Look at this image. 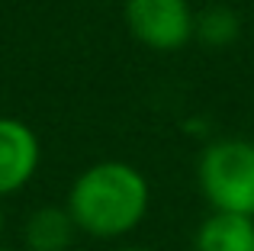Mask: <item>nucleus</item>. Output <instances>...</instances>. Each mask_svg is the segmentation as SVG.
<instances>
[{
    "label": "nucleus",
    "mask_w": 254,
    "mask_h": 251,
    "mask_svg": "<svg viewBox=\"0 0 254 251\" xmlns=\"http://www.w3.org/2000/svg\"><path fill=\"white\" fill-rule=\"evenodd\" d=\"M68 213L90 239H123L142 226L151 206L148 177L129 161H97L74 177Z\"/></svg>",
    "instance_id": "obj_1"
},
{
    "label": "nucleus",
    "mask_w": 254,
    "mask_h": 251,
    "mask_svg": "<svg viewBox=\"0 0 254 251\" xmlns=\"http://www.w3.org/2000/svg\"><path fill=\"white\" fill-rule=\"evenodd\" d=\"M196 184L209 209L254 219V142L238 135L209 142L196 161Z\"/></svg>",
    "instance_id": "obj_2"
},
{
    "label": "nucleus",
    "mask_w": 254,
    "mask_h": 251,
    "mask_svg": "<svg viewBox=\"0 0 254 251\" xmlns=\"http://www.w3.org/2000/svg\"><path fill=\"white\" fill-rule=\"evenodd\" d=\"M129 36L151 52H180L193 42L196 10L190 0H123Z\"/></svg>",
    "instance_id": "obj_3"
},
{
    "label": "nucleus",
    "mask_w": 254,
    "mask_h": 251,
    "mask_svg": "<svg viewBox=\"0 0 254 251\" xmlns=\"http://www.w3.org/2000/svg\"><path fill=\"white\" fill-rule=\"evenodd\" d=\"M42 145L32 126L16 116H0V196L19 193L36 177Z\"/></svg>",
    "instance_id": "obj_4"
},
{
    "label": "nucleus",
    "mask_w": 254,
    "mask_h": 251,
    "mask_svg": "<svg viewBox=\"0 0 254 251\" xmlns=\"http://www.w3.org/2000/svg\"><path fill=\"white\" fill-rule=\"evenodd\" d=\"M193 251H254V219L212 209L196 226Z\"/></svg>",
    "instance_id": "obj_5"
},
{
    "label": "nucleus",
    "mask_w": 254,
    "mask_h": 251,
    "mask_svg": "<svg viewBox=\"0 0 254 251\" xmlns=\"http://www.w3.org/2000/svg\"><path fill=\"white\" fill-rule=\"evenodd\" d=\"M77 232L68 206H39L23 226V245L26 251H68Z\"/></svg>",
    "instance_id": "obj_6"
},
{
    "label": "nucleus",
    "mask_w": 254,
    "mask_h": 251,
    "mask_svg": "<svg viewBox=\"0 0 254 251\" xmlns=\"http://www.w3.org/2000/svg\"><path fill=\"white\" fill-rule=\"evenodd\" d=\"M238 36H242V19H238V13L232 6L212 3L196 13L193 39L203 42L206 49H229V45L238 42Z\"/></svg>",
    "instance_id": "obj_7"
},
{
    "label": "nucleus",
    "mask_w": 254,
    "mask_h": 251,
    "mask_svg": "<svg viewBox=\"0 0 254 251\" xmlns=\"http://www.w3.org/2000/svg\"><path fill=\"white\" fill-rule=\"evenodd\" d=\"M116 251H155V248H142V245H126V248H116Z\"/></svg>",
    "instance_id": "obj_8"
},
{
    "label": "nucleus",
    "mask_w": 254,
    "mask_h": 251,
    "mask_svg": "<svg viewBox=\"0 0 254 251\" xmlns=\"http://www.w3.org/2000/svg\"><path fill=\"white\" fill-rule=\"evenodd\" d=\"M0 235H3V209H0Z\"/></svg>",
    "instance_id": "obj_9"
},
{
    "label": "nucleus",
    "mask_w": 254,
    "mask_h": 251,
    "mask_svg": "<svg viewBox=\"0 0 254 251\" xmlns=\"http://www.w3.org/2000/svg\"><path fill=\"white\" fill-rule=\"evenodd\" d=\"M0 251H16V248H3V245H0Z\"/></svg>",
    "instance_id": "obj_10"
}]
</instances>
